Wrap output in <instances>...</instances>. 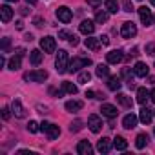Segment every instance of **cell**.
<instances>
[{
	"mask_svg": "<svg viewBox=\"0 0 155 155\" xmlns=\"http://www.w3.org/2000/svg\"><path fill=\"white\" fill-rule=\"evenodd\" d=\"M68 66H69V57H68V51L60 49L57 53V58H55V68L58 73H66L68 71Z\"/></svg>",
	"mask_w": 155,
	"mask_h": 155,
	"instance_id": "cell-1",
	"label": "cell"
},
{
	"mask_svg": "<svg viewBox=\"0 0 155 155\" xmlns=\"http://www.w3.org/2000/svg\"><path fill=\"white\" fill-rule=\"evenodd\" d=\"M46 79H48V71L44 69H33V71L24 73V81L28 82H44Z\"/></svg>",
	"mask_w": 155,
	"mask_h": 155,
	"instance_id": "cell-2",
	"label": "cell"
},
{
	"mask_svg": "<svg viewBox=\"0 0 155 155\" xmlns=\"http://www.w3.org/2000/svg\"><path fill=\"white\" fill-rule=\"evenodd\" d=\"M88 66H91V60H90V58H81V57H75L73 60H69L68 71H69V73H75V71H79L81 68H88Z\"/></svg>",
	"mask_w": 155,
	"mask_h": 155,
	"instance_id": "cell-3",
	"label": "cell"
},
{
	"mask_svg": "<svg viewBox=\"0 0 155 155\" xmlns=\"http://www.w3.org/2000/svg\"><path fill=\"white\" fill-rule=\"evenodd\" d=\"M57 18H58L62 24H69V22H71V18H73V13H71V9H69V8L60 6V8H57Z\"/></svg>",
	"mask_w": 155,
	"mask_h": 155,
	"instance_id": "cell-4",
	"label": "cell"
},
{
	"mask_svg": "<svg viewBox=\"0 0 155 155\" xmlns=\"http://www.w3.org/2000/svg\"><path fill=\"white\" fill-rule=\"evenodd\" d=\"M120 35H122V38H133L137 35V26L133 22H124L120 28Z\"/></svg>",
	"mask_w": 155,
	"mask_h": 155,
	"instance_id": "cell-5",
	"label": "cell"
},
{
	"mask_svg": "<svg viewBox=\"0 0 155 155\" xmlns=\"http://www.w3.org/2000/svg\"><path fill=\"white\" fill-rule=\"evenodd\" d=\"M40 48L44 49V53H55L57 42L53 37H44V38H40Z\"/></svg>",
	"mask_w": 155,
	"mask_h": 155,
	"instance_id": "cell-6",
	"label": "cell"
},
{
	"mask_svg": "<svg viewBox=\"0 0 155 155\" xmlns=\"http://www.w3.org/2000/svg\"><path fill=\"white\" fill-rule=\"evenodd\" d=\"M139 17H140V22L148 28V26H151V22H153V15H151V9H148L146 6H142V8H139Z\"/></svg>",
	"mask_w": 155,
	"mask_h": 155,
	"instance_id": "cell-7",
	"label": "cell"
},
{
	"mask_svg": "<svg viewBox=\"0 0 155 155\" xmlns=\"http://www.w3.org/2000/svg\"><path fill=\"white\" fill-rule=\"evenodd\" d=\"M88 126H90V130H91L93 133H99V131L102 130V120H101V117L95 115V113H91V115L88 117Z\"/></svg>",
	"mask_w": 155,
	"mask_h": 155,
	"instance_id": "cell-8",
	"label": "cell"
},
{
	"mask_svg": "<svg viewBox=\"0 0 155 155\" xmlns=\"http://www.w3.org/2000/svg\"><path fill=\"white\" fill-rule=\"evenodd\" d=\"M11 111H13V115H15L17 119H24V117H26V110H24V106H22V102H20L18 99H15V101L11 102Z\"/></svg>",
	"mask_w": 155,
	"mask_h": 155,
	"instance_id": "cell-9",
	"label": "cell"
},
{
	"mask_svg": "<svg viewBox=\"0 0 155 155\" xmlns=\"http://www.w3.org/2000/svg\"><path fill=\"white\" fill-rule=\"evenodd\" d=\"M133 73H135L137 77L146 79V77L150 75V68H148V64H144V62H137V64L133 66Z\"/></svg>",
	"mask_w": 155,
	"mask_h": 155,
	"instance_id": "cell-10",
	"label": "cell"
},
{
	"mask_svg": "<svg viewBox=\"0 0 155 155\" xmlns=\"http://www.w3.org/2000/svg\"><path fill=\"white\" fill-rule=\"evenodd\" d=\"M101 111H102V115L108 117V119H115V117L119 115V111H117V108H115L113 104H102V106H101Z\"/></svg>",
	"mask_w": 155,
	"mask_h": 155,
	"instance_id": "cell-11",
	"label": "cell"
},
{
	"mask_svg": "<svg viewBox=\"0 0 155 155\" xmlns=\"http://www.w3.org/2000/svg\"><path fill=\"white\" fill-rule=\"evenodd\" d=\"M77 153L79 155H91L93 153V148L88 140H81L79 144H77Z\"/></svg>",
	"mask_w": 155,
	"mask_h": 155,
	"instance_id": "cell-12",
	"label": "cell"
},
{
	"mask_svg": "<svg viewBox=\"0 0 155 155\" xmlns=\"http://www.w3.org/2000/svg\"><path fill=\"white\" fill-rule=\"evenodd\" d=\"M106 60H108V64H119L122 60V51L120 49H113V51L106 53Z\"/></svg>",
	"mask_w": 155,
	"mask_h": 155,
	"instance_id": "cell-13",
	"label": "cell"
},
{
	"mask_svg": "<svg viewBox=\"0 0 155 155\" xmlns=\"http://www.w3.org/2000/svg\"><path fill=\"white\" fill-rule=\"evenodd\" d=\"M120 86H122V82H120V77H117V75H111V77H108V88H110L111 91H119V90H120Z\"/></svg>",
	"mask_w": 155,
	"mask_h": 155,
	"instance_id": "cell-14",
	"label": "cell"
},
{
	"mask_svg": "<svg viewBox=\"0 0 155 155\" xmlns=\"http://www.w3.org/2000/svg\"><path fill=\"white\" fill-rule=\"evenodd\" d=\"M79 29H81V33H84V35H91L93 31H95V24L91 22V20H82L81 22V26H79Z\"/></svg>",
	"mask_w": 155,
	"mask_h": 155,
	"instance_id": "cell-15",
	"label": "cell"
},
{
	"mask_svg": "<svg viewBox=\"0 0 155 155\" xmlns=\"http://www.w3.org/2000/svg\"><path fill=\"white\" fill-rule=\"evenodd\" d=\"M84 46L91 51H99L101 49V38H95V37H88L84 40Z\"/></svg>",
	"mask_w": 155,
	"mask_h": 155,
	"instance_id": "cell-16",
	"label": "cell"
},
{
	"mask_svg": "<svg viewBox=\"0 0 155 155\" xmlns=\"http://www.w3.org/2000/svg\"><path fill=\"white\" fill-rule=\"evenodd\" d=\"M137 120H139V119H137L133 113H128V115L122 119V126H124L126 130H133V128L137 126Z\"/></svg>",
	"mask_w": 155,
	"mask_h": 155,
	"instance_id": "cell-17",
	"label": "cell"
},
{
	"mask_svg": "<svg viewBox=\"0 0 155 155\" xmlns=\"http://www.w3.org/2000/svg\"><path fill=\"white\" fill-rule=\"evenodd\" d=\"M97 150H99L101 153H110V150H111V140H110L108 137H102V139L97 142Z\"/></svg>",
	"mask_w": 155,
	"mask_h": 155,
	"instance_id": "cell-18",
	"label": "cell"
},
{
	"mask_svg": "<svg viewBox=\"0 0 155 155\" xmlns=\"http://www.w3.org/2000/svg\"><path fill=\"white\" fill-rule=\"evenodd\" d=\"M0 17H2V22H4V24H8V22L13 18V9L4 4L2 8H0Z\"/></svg>",
	"mask_w": 155,
	"mask_h": 155,
	"instance_id": "cell-19",
	"label": "cell"
},
{
	"mask_svg": "<svg viewBox=\"0 0 155 155\" xmlns=\"http://www.w3.org/2000/svg\"><path fill=\"white\" fill-rule=\"evenodd\" d=\"M20 66H22V57H20V55H15V57H11V58H9V62H8V68H9L11 71H17V69H20Z\"/></svg>",
	"mask_w": 155,
	"mask_h": 155,
	"instance_id": "cell-20",
	"label": "cell"
},
{
	"mask_svg": "<svg viewBox=\"0 0 155 155\" xmlns=\"http://www.w3.org/2000/svg\"><path fill=\"white\" fill-rule=\"evenodd\" d=\"M46 135H48L49 140H53V139H57V137L60 135V128H58L57 124H51V122H49V126H48V130H46Z\"/></svg>",
	"mask_w": 155,
	"mask_h": 155,
	"instance_id": "cell-21",
	"label": "cell"
},
{
	"mask_svg": "<svg viewBox=\"0 0 155 155\" xmlns=\"http://www.w3.org/2000/svg\"><path fill=\"white\" fill-rule=\"evenodd\" d=\"M139 119H140V122H142V124H150V122H151V119H153V113H151V110H148V108H142V110H140V115H139Z\"/></svg>",
	"mask_w": 155,
	"mask_h": 155,
	"instance_id": "cell-22",
	"label": "cell"
},
{
	"mask_svg": "<svg viewBox=\"0 0 155 155\" xmlns=\"http://www.w3.org/2000/svg\"><path fill=\"white\" fill-rule=\"evenodd\" d=\"M113 148L119 150V151H124V150L128 148V140H126L124 137H119V135H117V137L113 139Z\"/></svg>",
	"mask_w": 155,
	"mask_h": 155,
	"instance_id": "cell-23",
	"label": "cell"
},
{
	"mask_svg": "<svg viewBox=\"0 0 155 155\" xmlns=\"http://www.w3.org/2000/svg\"><path fill=\"white\" fill-rule=\"evenodd\" d=\"M29 60H31L33 66H38V64L42 62V51H40V49H33V51L29 53Z\"/></svg>",
	"mask_w": 155,
	"mask_h": 155,
	"instance_id": "cell-24",
	"label": "cell"
},
{
	"mask_svg": "<svg viewBox=\"0 0 155 155\" xmlns=\"http://www.w3.org/2000/svg\"><path fill=\"white\" fill-rule=\"evenodd\" d=\"M148 99H150V91H148L146 88H139V90H137V102H139V104H144Z\"/></svg>",
	"mask_w": 155,
	"mask_h": 155,
	"instance_id": "cell-25",
	"label": "cell"
},
{
	"mask_svg": "<svg viewBox=\"0 0 155 155\" xmlns=\"http://www.w3.org/2000/svg\"><path fill=\"white\" fill-rule=\"evenodd\" d=\"M82 102L81 101H68L66 102V110L68 111H79V110H82Z\"/></svg>",
	"mask_w": 155,
	"mask_h": 155,
	"instance_id": "cell-26",
	"label": "cell"
},
{
	"mask_svg": "<svg viewBox=\"0 0 155 155\" xmlns=\"http://www.w3.org/2000/svg\"><path fill=\"white\" fill-rule=\"evenodd\" d=\"M148 140H150V137H148L146 133H139V135H137V139H135V146H137L139 150H142V148L148 144Z\"/></svg>",
	"mask_w": 155,
	"mask_h": 155,
	"instance_id": "cell-27",
	"label": "cell"
},
{
	"mask_svg": "<svg viewBox=\"0 0 155 155\" xmlns=\"http://www.w3.org/2000/svg\"><path fill=\"white\" fill-rule=\"evenodd\" d=\"M117 101H119V104H122L124 108H131V106H133V101H131L128 95H124V93H119V95H117Z\"/></svg>",
	"mask_w": 155,
	"mask_h": 155,
	"instance_id": "cell-28",
	"label": "cell"
},
{
	"mask_svg": "<svg viewBox=\"0 0 155 155\" xmlns=\"http://www.w3.org/2000/svg\"><path fill=\"white\" fill-rule=\"evenodd\" d=\"M90 81H91V73H90L88 69L79 73V79H77V82H79V84H88Z\"/></svg>",
	"mask_w": 155,
	"mask_h": 155,
	"instance_id": "cell-29",
	"label": "cell"
},
{
	"mask_svg": "<svg viewBox=\"0 0 155 155\" xmlns=\"http://www.w3.org/2000/svg\"><path fill=\"white\" fill-rule=\"evenodd\" d=\"M62 90L69 95H77V91H79V88H77L73 82H62Z\"/></svg>",
	"mask_w": 155,
	"mask_h": 155,
	"instance_id": "cell-30",
	"label": "cell"
},
{
	"mask_svg": "<svg viewBox=\"0 0 155 155\" xmlns=\"http://www.w3.org/2000/svg\"><path fill=\"white\" fill-rule=\"evenodd\" d=\"M106 11L108 13H117L119 11V0H106Z\"/></svg>",
	"mask_w": 155,
	"mask_h": 155,
	"instance_id": "cell-31",
	"label": "cell"
},
{
	"mask_svg": "<svg viewBox=\"0 0 155 155\" xmlns=\"http://www.w3.org/2000/svg\"><path fill=\"white\" fill-rule=\"evenodd\" d=\"M110 75V68L106 64H99L97 66V77H101V79H104V77Z\"/></svg>",
	"mask_w": 155,
	"mask_h": 155,
	"instance_id": "cell-32",
	"label": "cell"
},
{
	"mask_svg": "<svg viewBox=\"0 0 155 155\" xmlns=\"http://www.w3.org/2000/svg\"><path fill=\"white\" fill-rule=\"evenodd\" d=\"M95 20L99 22V24H104V22H108V11H97L95 13Z\"/></svg>",
	"mask_w": 155,
	"mask_h": 155,
	"instance_id": "cell-33",
	"label": "cell"
},
{
	"mask_svg": "<svg viewBox=\"0 0 155 155\" xmlns=\"http://www.w3.org/2000/svg\"><path fill=\"white\" fill-rule=\"evenodd\" d=\"M81 130H82V120L81 119H77V120L71 122V126H69V131L71 133H77V131H81Z\"/></svg>",
	"mask_w": 155,
	"mask_h": 155,
	"instance_id": "cell-34",
	"label": "cell"
},
{
	"mask_svg": "<svg viewBox=\"0 0 155 155\" xmlns=\"http://www.w3.org/2000/svg\"><path fill=\"white\" fill-rule=\"evenodd\" d=\"M38 130H40V124H38V122H35V120H29V122H28V131L37 133Z\"/></svg>",
	"mask_w": 155,
	"mask_h": 155,
	"instance_id": "cell-35",
	"label": "cell"
},
{
	"mask_svg": "<svg viewBox=\"0 0 155 155\" xmlns=\"http://www.w3.org/2000/svg\"><path fill=\"white\" fill-rule=\"evenodd\" d=\"M122 9H124L126 13L135 11V8H133V4H131V0H122Z\"/></svg>",
	"mask_w": 155,
	"mask_h": 155,
	"instance_id": "cell-36",
	"label": "cell"
},
{
	"mask_svg": "<svg viewBox=\"0 0 155 155\" xmlns=\"http://www.w3.org/2000/svg\"><path fill=\"white\" fill-rule=\"evenodd\" d=\"M58 38H62V40H68V42H69L71 33H69V31H66V29H60V31H58Z\"/></svg>",
	"mask_w": 155,
	"mask_h": 155,
	"instance_id": "cell-37",
	"label": "cell"
},
{
	"mask_svg": "<svg viewBox=\"0 0 155 155\" xmlns=\"http://www.w3.org/2000/svg\"><path fill=\"white\" fill-rule=\"evenodd\" d=\"M9 44H11V40H9V37H6V38H2V51H4V53H8V51H9Z\"/></svg>",
	"mask_w": 155,
	"mask_h": 155,
	"instance_id": "cell-38",
	"label": "cell"
},
{
	"mask_svg": "<svg viewBox=\"0 0 155 155\" xmlns=\"http://www.w3.org/2000/svg\"><path fill=\"white\" fill-rule=\"evenodd\" d=\"M146 55H155V44L153 42L146 44Z\"/></svg>",
	"mask_w": 155,
	"mask_h": 155,
	"instance_id": "cell-39",
	"label": "cell"
},
{
	"mask_svg": "<svg viewBox=\"0 0 155 155\" xmlns=\"http://www.w3.org/2000/svg\"><path fill=\"white\" fill-rule=\"evenodd\" d=\"M101 2H102V0H88V6H91V8H99Z\"/></svg>",
	"mask_w": 155,
	"mask_h": 155,
	"instance_id": "cell-40",
	"label": "cell"
},
{
	"mask_svg": "<svg viewBox=\"0 0 155 155\" xmlns=\"http://www.w3.org/2000/svg\"><path fill=\"white\" fill-rule=\"evenodd\" d=\"M9 111H11L9 108H4V110H2V119H4V120H8V119H9Z\"/></svg>",
	"mask_w": 155,
	"mask_h": 155,
	"instance_id": "cell-41",
	"label": "cell"
},
{
	"mask_svg": "<svg viewBox=\"0 0 155 155\" xmlns=\"http://www.w3.org/2000/svg\"><path fill=\"white\" fill-rule=\"evenodd\" d=\"M86 97H88V99H95V97H97V93H95L93 90H88V91H86Z\"/></svg>",
	"mask_w": 155,
	"mask_h": 155,
	"instance_id": "cell-42",
	"label": "cell"
},
{
	"mask_svg": "<svg viewBox=\"0 0 155 155\" xmlns=\"http://www.w3.org/2000/svg\"><path fill=\"white\" fill-rule=\"evenodd\" d=\"M69 44H71V46H77V44H79V38H77L75 35H71V38H69Z\"/></svg>",
	"mask_w": 155,
	"mask_h": 155,
	"instance_id": "cell-43",
	"label": "cell"
},
{
	"mask_svg": "<svg viewBox=\"0 0 155 155\" xmlns=\"http://www.w3.org/2000/svg\"><path fill=\"white\" fill-rule=\"evenodd\" d=\"M24 53H26V49H24V48H17V49H15V55H20V57H24Z\"/></svg>",
	"mask_w": 155,
	"mask_h": 155,
	"instance_id": "cell-44",
	"label": "cell"
},
{
	"mask_svg": "<svg viewBox=\"0 0 155 155\" xmlns=\"http://www.w3.org/2000/svg\"><path fill=\"white\" fill-rule=\"evenodd\" d=\"M33 22H35V26H37V28H40V26H42V22H44V20H42V18H40V17H37V18H35V20H33Z\"/></svg>",
	"mask_w": 155,
	"mask_h": 155,
	"instance_id": "cell-45",
	"label": "cell"
},
{
	"mask_svg": "<svg viewBox=\"0 0 155 155\" xmlns=\"http://www.w3.org/2000/svg\"><path fill=\"white\" fill-rule=\"evenodd\" d=\"M99 38H101V42H102V44H110V38H108L106 35H102V37H99Z\"/></svg>",
	"mask_w": 155,
	"mask_h": 155,
	"instance_id": "cell-46",
	"label": "cell"
},
{
	"mask_svg": "<svg viewBox=\"0 0 155 155\" xmlns=\"http://www.w3.org/2000/svg\"><path fill=\"white\" fill-rule=\"evenodd\" d=\"M37 110H38V113H42V115L48 113V108H46V106H44V108H42V106H37Z\"/></svg>",
	"mask_w": 155,
	"mask_h": 155,
	"instance_id": "cell-47",
	"label": "cell"
},
{
	"mask_svg": "<svg viewBox=\"0 0 155 155\" xmlns=\"http://www.w3.org/2000/svg\"><path fill=\"white\" fill-rule=\"evenodd\" d=\"M48 126H49V122H46V120H44V122L40 124V130H42V131H46V130H48Z\"/></svg>",
	"mask_w": 155,
	"mask_h": 155,
	"instance_id": "cell-48",
	"label": "cell"
},
{
	"mask_svg": "<svg viewBox=\"0 0 155 155\" xmlns=\"http://www.w3.org/2000/svg\"><path fill=\"white\" fill-rule=\"evenodd\" d=\"M150 99H151V102H155V88L150 91Z\"/></svg>",
	"mask_w": 155,
	"mask_h": 155,
	"instance_id": "cell-49",
	"label": "cell"
},
{
	"mask_svg": "<svg viewBox=\"0 0 155 155\" xmlns=\"http://www.w3.org/2000/svg\"><path fill=\"white\" fill-rule=\"evenodd\" d=\"M24 40H28V42H31V40H33V35H31V33H28V35L24 37Z\"/></svg>",
	"mask_w": 155,
	"mask_h": 155,
	"instance_id": "cell-50",
	"label": "cell"
},
{
	"mask_svg": "<svg viewBox=\"0 0 155 155\" xmlns=\"http://www.w3.org/2000/svg\"><path fill=\"white\" fill-rule=\"evenodd\" d=\"M20 13L22 15H28V8H20Z\"/></svg>",
	"mask_w": 155,
	"mask_h": 155,
	"instance_id": "cell-51",
	"label": "cell"
},
{
	"mask_svg": "<svg viewBox=\"0 0 155 155\" xmlns=\"http://www.w3.org/2000/svg\"><path fill=\"white\" fill-rule=\"evenodd\" d=\"M22 28H24V24H22V22L18 20V22H17V29H22Z\"/></svg>",
	"mask_w": 155,
	"mask_h": 155,
	"instance_id": "cell-52",
	"label": "cell"
},
{
	"mask_svg": "<svg viewBox=\"0 0 155 155\" xmlns=\"http://www.w3.org/2000/svg\"><path fill=\"white\" fill-rule=\"evenodd\" d=\"M26 2H28V4H31V6H35V4H37V0H26Z\"/></svg>",
	"mask_w": 155,
	"mask_h": 155,
	"instance_id": "cell-53",
	"label": "cell"
},
{
	"mask_svg": "<svg viewBox=\"0 0 155 155\" xmlns=\"http://www.w3.org/2000/svg\"><path fill=\"white\" fill-rule=\"evenodd\" d=\"M148 81H150L151 84H155V77H148Z\"/></svg>",
	"mask_w": 155,
	"mask_h": 155,
	"instance_id": "cell-54",
	"label": "cell"
},
{
	"mask_svg": "<svg viewBox=\"0 0 155 155\" xmlns=\"http://www.w3.org/2000/svg\"><path fill=\"white\" fill-rule=\"evenodd\" d=\"M8 2H18V0H8Z\"/></svg>",
	"mask_w": 155,
	"mask_h": 155,
	"instance_id": "cell-55",
	"label": "cell"
},
{
	"mask_svg": "<svg viewBox=\"0 0 155 155\" xmlns=\"http://www.w3.org/2000/svg\"><path fill=\"white\" fill-rule=\"evenodd\" d=\"M151 4H153V6H155V0H151Z\"/></svg>",
	"mask_w": 155,
	"mask_h": 155,
	"instance_id": "cell-56",
	"label": "cell"
},
{
	"mask_svg": "<svg viewBox=\"0 0 155 155\" xmlns=\"http://www.w3.org/2000/svg\"><path fill=\"white\" fill-rule=\"evenodd\" d=\"M153 115H155V111H153Z\"/></svg>",
	"mask_w": 155,
	"mask_h": 155,
	"instance_id": "cell-57",
	"label": "cell"
}]
</instances>
